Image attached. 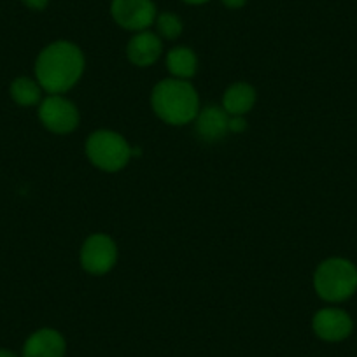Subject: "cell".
I'll use <instances>...</instances> for the list:
<instances>
[{
    "mask_svg": "<svg viewBox=\"0 0 357 357\" xmlns=\"http://www.w3.org/2000/svg\"><path fill=\"white\" fill-rule=\"evenodd\" d=\"M151 105L161 121L172 126H184L195 121L200 112L197 89L186 79H163L153 88Z\"/></svg>",
    "mask_w": 357,
    "mask_h": 357,
    "instance_id": "2",
    "label": "cell"
},
{
    "mask_svg": "<svg viewBox=\"0 0 357 357\" xmlns=\"http://www.w3.org/2000/svg\"><path fill=\"white\" fill-rule=\"evenodd\" d=\"M167 68L174 77L190 79L197 74L198 58L193 50L186 46H177L168 51L167 54Z\"/></svg>",
    "mask_w": 357,
    "mask_h": 357,
    "instance_id": "13",
    "label": "cell"
},
{
    "mask_svg": "<svg viewBox=\"0 0 357 357\" xmlns=\"http://www.w3.org/2000/svg\"><path fill=\"white\" fill-rule=\"evenodd\" d=\"M228 9H240L247 4V0H221Z\"/></svg>",
    "mask_w": 357,
    "mask_h": 357,
    "instance_id": "18",
    "label": "cell"
},
{
    "mask_svg": "<svg viewBox=\"0 0 357 357\" xmlns=\"http://www.w3.org/2000/svg\"><path fill=\"white\" fill-rule=\"evenodd\" d=\"M43 91L39 82L30 77H18L11 84V98L22 107H32L40 104L43 100Z\"/></svg>",
    "mask_w": 357,
    "mask_h": 357,
    "instance_id": "14",
    "label": "cell"
},
{
    "mask_svg": "<svg viewBox=\"0 0 357 357\" xmlns=\"http://www.w3.org/2000/svg\"><path fill=\"white\" fill-rule=\"evenodd\" d=\"M247 128V123L243 116H229V132L242 133Z\"/></svg>",
    "mask_w": 357,
    "mask_h": 357,
    "instance_id": "16",
    "label": "cell"
},
{
    "mask_svg": "<svg viewBox=\"0 0 357 357\" xmlns=\"http://www.w3.org/2000/svg\"><path fill=\"white\" fill-rule=\"evenodd\" d=\"M314 289L328 303L347 301L357 291V268L345 257H329L314 273Z\"/></svg>",
    "mask_w": 357,
    "mask_h": 357,
    "instance_id": "3",
    "label": "cell"
},
{
    "mask_svg": "<svg viewBox=\"0 0 357 357\" xmlns=\"http://www.w3.org/2000/svg\"><path fill=\"white\" fill-rule=\"evenodd\" d=\"M0 357H18V356L8 349H0Z\"/></svg>",
    "mask_w": 357,
    "mask_h": 357,
    "instance_id": "19",
    "label": "cell"
},
{
    "mask_svg": "<svg viewBox=\"0 0 357 357\" xmlns=\"http://www.w3.org/2000/svg\"><path fill=\"white\" fill-rule=\"evenodd\" d=\"M22 2L32 11H44L50 4V0H22Z\"/></svg>",
    "mask_w": 357,
    "mask_h": 357,
    "instance_id": "17",
    "label": "cell"
},
{
    "mask_svg": "<svg viewBox=\"0 0 357 357\" xmlns=\"http://www.w3.org/2000/svg\"><path fill=\"white\" fill-rule=\"evenodd\" d=\"M67 342L60 331L51 328L37 329L26 338L22 357H65Z\"/></svg>",
    "mask_w": 357,
    "mask_h": 357,
    "instance_id": "9",
    "label": "cell"
},
{
    "mask_svg": "<svg viewBox=\"0 0 357 357\" xmlns=\"http://www.w3.org/2000/svg\"><path fill=\"white\" fill-rule=\"evenodd\" d=\"M314 333L321 340L329 343H338L349 338L354 331V321L345 310L336 307L321 308L312 319Z\"/></svg>",
    "mask_w": 357,
    "mask_h": 357,
    "instance_id": "8",
    "label": "cell"
},
{
    "mask_svg": "<svg viewBox=\"0 0 357 357\" xmlns=\"http://www.w3.org/2000/svg\"><path fill=\"white\" fill-rule=\"evenodd\" d=\"M89 161L104 172H119L128 165L133 149L126 139L112 130H97L86 140Z\"/></svg>",
    "mask_w": 357,
    "mask_h": 357,
    "instance_id": "4",
    "label": "cell"
},
{
    "mask_svg": "<svg viewBox=\"0 0 357 357\" xmlns=\"http://www.w3.org/2000/svg\"><path fill=\"white\" fill-rule=\"evenodd\" d=\"M161 53H163V39L149 30L137 32L126 46L128 60L135 67H151L160 60Z\"/></svg>",
    "mask_w": 357,
    "mask_h": 357,
    "instance_id": "10",
    "label": "cell"
},
{
    "mask_svg": "<svg viewBox=\"0 0 357 357\" xmlns=\"http://www.w3.org/2000/svg\"><path fill=\"white\" fill-rule=\"evenodd\" d=\"M111 15L121 29L137 33L149 30L158 13L153 0H112Z\"/></svg>",
    "mask_w": 357,
    "mask_h": 357,
    "instance_id": "7",
    "label": "cell"
},
{
    "mask_svg": "<svg viewBox=\"0 0 357 357\" xmlns=\"http://www.w3.org/2000/svg\"><path fill=\"white\" fill-rule=\"evenodd\" d=\"M183 2H186V4H191V6H202V4H207L208 0H183Z\"/></svg>",
    "mask_w": 357,
    "mask_h": 357,
    "instance_id": "20",
    "label": "cell"
},
{
    "mask_svg": "<svg viewBox=\"0 0 357 357\" xmlns=\"http://www.w3.org/2000/svg\"><path fill=\"white\" fill-rule=\"evenodd\" d=\"M118 261V245L105 233H95L81 247V266L89 275H105Z\"/></svg>",
    "mask_w": 357,
    "mask_h": 357,
    "instance_id": "5",
    "label": "cell"
},
{
    "mask_svg": "<svg viewBox=\"0 0 357 357\" xmlns=\"http://www.w3.org/2000/svg\"><path fill=\"white\" fill-rule=\"evenodd\" d=\"M84 72L81 47L68 40H56L44 47L36 60V81L50 95H63L74 88Z\"/></svg>",
    "mask_w": 357,
    "mask_h": 357,
    "instance_id": "1",
    "label": "cell"
},
{
    "mask_svg": "<svg viewBox=\"0 0 357 357\" xmlns=\"http://www.w3.org/2000/svg\"><path fill=\"white\" fill-rule=\"evenodd\" d=\"M39 119L50 132L67 135L77 128L79 111L68 98L61 95H50L40 100Z\"/></svg>",
    "mask_w": 357,
    "mask_h": 357,
    "instance_id": "6",
    "label": "cell"
},
{
    "mask_svg": "<svg viewBox=\"0 0 357 357\" xmlns=\"http://www.w3.org/2000/svg\"><path fill=\"white\" fill-rule=\"evenodd\" d=\"M154 23H156L158 36L161 39L175 40L183 33V22L174 13H161V15L156 16V22Z\"/></svg>",
    "mask_w": 357,
    "mask_h": 357,
    "instance_id": "15",
    "label": "cell"
},
{
    "mask_svg": "<svg viewBox=\"0 0 357 357\" xmlns=\"http://www.w3.org/2000/svg\"><path fill=\"white\" fill-rule=\"evenodd\" d=\"M198 137L205 142H218L229 132V114L218 105H208L195 119Z\"/></svg>",
    "mask_w": 357,
    "mask_h": 357,
    "instance_id": "11",
    "label": "cell"
},
{
    "mask_svg": "<svg viewBox=\"0 0 357 357\" xmlns=\"http://www.w3.org/2000/svg\"><path fill=\"white\" fill-rule=\"evenodd\" d=\"M256 104V89L247 82H235L225 91L222 109L229 116H245Z\"/></svg>",
    "mask_w": 357,
    "mask_h": 357,
    "instance_id": "12",
    "label": "cell"
}]
</instances>
